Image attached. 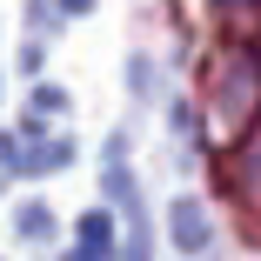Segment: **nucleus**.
<instances>
[{"label": "nucleus", "mask_w": 261, "mask_h": 261, "mask_svg": "<svg viewBox=\"0 0 261 261\" xmlns=\"http://www.w3.org/2000/svg\"><path fill=\"white\" fill-rule=\"evenodd\" d=\"M61 7H67V14H81V7H94V0H61Z\"/></svg>", "instance_id": "1"}]
</instances>
